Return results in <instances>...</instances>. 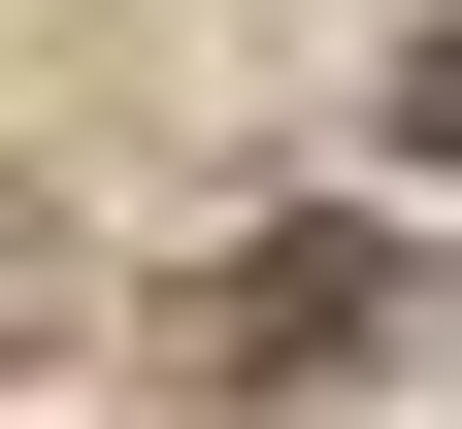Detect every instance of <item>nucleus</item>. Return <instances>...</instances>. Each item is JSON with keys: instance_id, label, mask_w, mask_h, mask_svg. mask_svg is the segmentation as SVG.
I'll return each mask as SVG.
<instances>
[{"instance_id": "obj_2", "label": "nucleus", "mask_w": 462, "mask_h": 429, "mask_svg": "<svg viewBox=\"0 0 462 429\" xmlns=\"http://www.w3.org/2000/svg\"><path fill=\"white\" fill-rule=\"evenodd\" d=\"M396 133H430V165H462V33H430V67H396Z\"/></svg>"}, {"instance_id": "obj_1", "label": "nucleus", "mask_w": 462, "mask_h": 429, "mask_svg": "<svg viewBox=\"0 0 462 429\" xmlns=\"http://www.w3.org/2000/svg\"><path fill=\"white\" fill-rule=\"evenodd\" d=\"M364 331H396V265H364V231H264V265L199 297V363H231V396H330Z\"/></svg>"}]
</instances>
